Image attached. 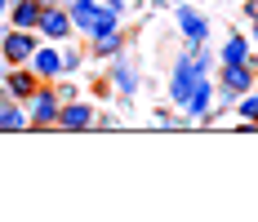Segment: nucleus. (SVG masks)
Listing matches in <instances>:
<instances>
[{
	"label": "nucleus",
	"mask_w": 258,
	"mask_h": 222,
	"mask_svg": "<svg viewBox=\"0 0 258 222\" xmlns=\"http://www.w3.org/2000/svg\"><path fill=\"white\" fill-rule=\"evenodd\" d=\"M5 85H9V98H23L27 102V98H31V89H36V71H14Z\"/></svg>",
	"instance_id": "obj_10"
},
{
	"label": "nucleus",
	"mask_w": 258,
	"mask_h": 222,
	"mask_svg": "<svg viewBox=\"0 0 258 222\" xmlns=\"http://www.w3.org/2000/svg\"><path fill=\"white\" fill-rule=\"evenodd\" d=\"M223 85H227L232 94H245V89L254 85V62H227V67H223Z\"/></svg>",
	"instance_id": "obj_5"
},
{
	"label": "nucleus",
	"mask_w": 258,
	"mask_h": 222,
	"mask_svg": "<svg viewBox=\"0 0 258 222\" xmlns=\"http://www.w3.org/2000/svg\"><path fill=\"white\" fill-rule=\"evenodd\" d=\"M191 116H205V107H209V80H196V89L187 94V102H182Z\"/></svg>",
	"instance_id": "obj_12"
},
{
	"label": "nucleus",
	"mask_w": 258,
	"mask_h": 222,
	"mask_svg": "<svg viewBox=\"0 0 258 222\" xmlns=\"http://www.w3.org/2000/svg\"><path fill=\"white\" fill-rule=\"evenodd\" d=\"M249 18H258V0H249Z\"/></svg>",
	"instance_id": "obj_19"
},
{
	"label": "nucleus",
	"mask_w": 258,
	"mask_h": 222,
	"mask_svg": "<svg viewBox=\"0 0 258 222\" xmlns=\"http://www.w3.org/2000/svg\"><path fill=\"white\" fill-rule=\"evenodd\" d=\"M98 9H103L98 0H72V9H67V14H72V27L89 31V27H94V18H98Z\"/></svg>",
	"instance_id": "obj_7"
},
{
	"label": "nucleus",
	"mask_w": 258,
	"mask_h": 222,
	"mask_svg": "<svg viewBox=\"0 0 258 222\" xmlns=\"http://www.w3.org/2000/svg\"><path fill=\"white\" fill-rule=\"evenodd\" d=\"M0 129H27V116L14 102H0Z\"/></svg>",
	"instance_id": "obj_13"
},
{
	"label": "nucleus",
	"mask_w": 258,
	"mask_h": 222,
	"mask_svg": "<svg viewBox=\"0 0 258 222\" xmlns=\"http://www.w3.org/2000/svg\"><path fill=\"white\" fill-rule=\"evenodd\" d=\"M254 40H258V18H254Z\"/></svg>",
	"instance_id": "obj_20"
},
{
	"label": "nucleus",
	"mask_w": 258,
	"mask_h": 222,
	"mask_svg": "<svg viewBox=\"0 0 258 222\" xmlns=\"http://www.w3.org/2000/svg\"><path fill=\"white\" fill-rule=\"evenodd\" d=\"M31 58H36V76H45V80H53V76L62 71V58H58L53 49H36Z\"/></svg>",
	"instance_id": "obj_11"
},
{
	"label": "nucleus",
	"mask_w": 258,
	"mask_h": 222,
	"mask_svg": "<svg viewBox=\"0 0 258 222\" xmlns=\"http://www.w3.org/2000/svg\"><path fill=\"white\" fill-rule=\"evenodd\" d=\"M9 18H14V27H23V31H36V18H40V5H36V0H18Z\"/></svg>",
	"instance_id": "obj_8"
},
{
	"label": "nucleus",
	"mask_w": 258,
	"mask_h": 222,
	"mask_svg": "<svg viewBox=\"0 0 258 222\" xmlns=\"http://www.w3.org/2000/svg\"><path fill=\"white\" fill-rule=\"evenodd\" d=\"M116 85H120V89H134V71H129V67H116Z\"/></svg>",
	"instance_id": "obj_18"
},
{
	"label": "nucleus",
	"mask_w": 258,
	"mask_h": 222,
	"mask_svg": "<svg viewBox=\"0 0 258 222\" xmlns=\"http://www.w3.org/2000/svg\"><path fill=\"white\" fill-rule=\"evenodd\" d=\"M240 116L249 124H258V98H240Z\"/></svg>",
	"instance_id": "obj_16"
},
{
	"label": "nucleus",
	"mask_w": 258,
	"mask_h": 222,
	"mask_svg": "<svg viewBox=\"0 0 258 222\" xmlns=\"http://www.w3.org/2000/svg\"><path fill=\"white\" fill-rule=\"evenodd\" d=\"M116 45H120L116 31H111V36H98V53H116Z\"/></svg>",
	"instance_id": "obj_17"
},
{
	"label": "nucleus",
	"mask_w": 258,
	"mask_h": 222,
	"mask_svg": "<svg viewBox=\"0 0 258 222\" xmlns=\"http://www.w3.org/2000/svg\"><path fill=\"white\" fill-rule=\"evenodd\" d=\"M116 31V9H98V18H94V27H89V36L98 40V36H111Z\"/></svg>",
	"instance_id": "obj_14"
},
{
	"label": "nucleus",
	"mask_w": 258,
	"mask_h": 222,
	"mask_svg": "<svg viewBox=\"0 0 258 222\" xmlns=\"http://www.w3.org/2000/svg\"><path fill=\"white\" fill-rule=\"evenodd\" d=\"M196 80H205V53H187V58H178V71H174V85H169V94H174V102H187V94L196 89Z\"/></svg>",
	"instance_id": "obj_1"
},
{
	"label": "nucleus",
	"mask_w": 258,
	"mask_h": 222,
	"mask_svg": "<svg viewBox=\"0 0 258 222\" xmlns=\"http://www.w3.org/2000/svg\"><path fill=\"white\" fill-rule=\"evenodd\" d=\"M178 27H182L187 40H205V18L196 9H178Z\"/></svg>",
	"instance_id": "obj_9"
},
{
	"label": "nucleus",
	"mask_w": 258,
	"mask_h": 222,
	"mask_svg": "<svg viewBox=\"0 0 258 222\" xmlns=\"http://www.w3.org/2000/svg\"><path fill=\"white\" fill-rule=\"evenodd\" d=\"M223 62H249V45H245L240 36H232V40L223 45Z\"/></svg>",
	"instance_id": "obj_15"
},
{
	"label": "nucleus",
	"mask_w": 258,
	"mask_h": 222,
	"mask_svg": "<svg viewBox=\"0 0 258 222\" xmlns=\"http://www.w3.org/2000/svg\"><path fill=\"white\" fill-rule=\"evenodd\" d=\"M36 31H40V36H49V40H62V36L72 31V14H67V9H49V5H40Z\"/></svg>",
	"instance_id": "obj_4"
},
{
	"label": "nucleus",
	"mask_w": 258,
	"mask_h": 222,
	"mask_svg": "<svg viewBox=\"0 0 258 222\" xmlns=\"http://www.w3.org/2000/svg\"><path fill=\"white\" fill-rule=\"evenodd\" d=\"M27 107H31L27 124H53V120H58V98H53V94L45 89V85H36V89H31Z\"/></svg>",
	"instance_id": "obj_3"
},
{
	"label": "nucleus",
	"mask_w": 258,
	"mask_h": 222,
	"mask_svg": "<svg viewBox=\"0 0 258 222\" xmlns=\"http://www.w3.org/2000/svg\"><path fill=\"white\" fill-rule=\"evenodd\" d=\"M31 53H36V36L23 31V27H14V31L0 40V58H5V62H31Z\"/></svg>",
	"instance_id": "obj_2"
},
{
	"label": "nucleus",
	"mask_w": 258,
	"mask_h": 222,
	"mask_svg": "<svg viewBox=\"0 0 258 222\" xmlns=\"http://www.w3.org/2000/svg\"><path fill=\"white\" fill-rule=\"evenodd\" d=\"M53 124H62V129H89L94 124V111L85 102H72V107H58V120Z\"/></svg>",
	"instance_id": "obj_6"
}]
</instances>
